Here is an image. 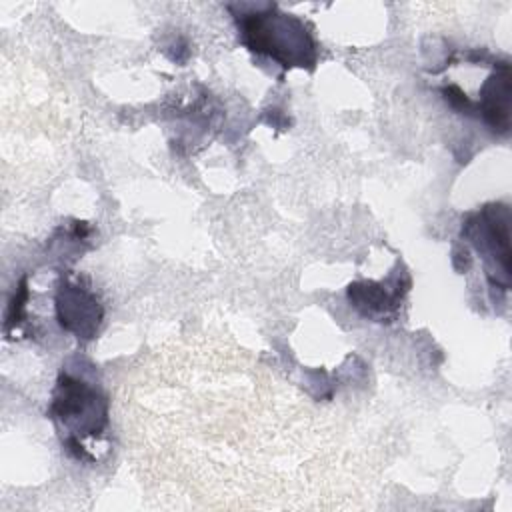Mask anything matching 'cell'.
<instances>
[{
    "mask_svg": "<svg viewBox=\"0 0 512 512\" xmlns=\"http://www.w3.org/2000/svg\"><path fill=\"white\" fill-rule=\"evenodd\" d=\"M238 28L242 42L256 54H266L278 64L290 66H314L316 46L306 26L292 14L274 12L268 6L266 12L238 14Z\"/></svg>",
    "mask_w": 512,
    "mask_h": 512,
    "instance_id": "obj_1",
    "label": "cell"
},
{
    "mask_svg": "<svg viewBox=\"0 0 512 512\" xmlns=\"http://www.w3.org/2000/svg\"><path fill=\"white\" fill-rule=\"evenodd\" d=\"M52 416L68 430V444L76 446L80 454V436L100 434L106 422V404L86 382L64 376L52 400Z\"/></svg>",
    "mask_w": 512,
    "mask_h": 512,
    "instance_id": "obj_2",
    "label": "cell"
},
{
    "mask_svg": "<svg viewBox=\"0 0 512 512\" xmlns=\"http://www.w3.org/2000/svg\"><path fill=\"white\" fill-rule=\"evenodd\" d=\"M58 314L62 326L76 330L78 334H92L100 318L96 300L80 292L78 286H70L66 290L62 288L58 296Z\"/></svg>",
    "mask_w": 512,
    "mask_h": 512,
    "instance_id": "obj_3",
    "label": "cell"
}]
</instances>
